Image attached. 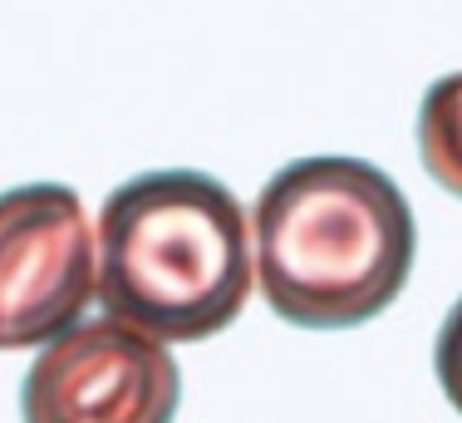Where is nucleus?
Segmentation results:
<instances>
[{
  "instance_id": "obj_1",
  "label": "nucleus",
  "mask_w": 462,
  "mask_h": 423,
  "mask_svg": "<svg viewBox=\"0 0 462 423\" xmlns=\"http://www.w3.org/2000/svg\"><path fill=\"white\" fill-rule=\"evenodd\" d=\"M256 286L271 315L300 330H349L403 296L418 221L383 168L345 153L295 158L251 207Z\"/></svg>"
},
{
  "instance_id": "obj_2",
  "label": "nucleus",
  "mask_w": 462,
  "mask_h": 423,
  "mask_svg": "<svg viewBox=\"0 0 462 423\" xmlns=\"http://www.w3.org/2000/svg\"><path fill=\"white\" fill-rule=\"evenodd\" d=\"M98 306L162 344L222 335L256 286L251 217L192 168L138 173L98 207Z\"/></svg>"
},
{
  "instance_id": "obj_5",
  "label": "nucleus",
  "mask_w": 462,
  "mask_h": 423,
  "mask_svg": "<svg viewBox=\"0 0 462 423\" xmlns=\"http://www.w3.org/2000/svg\"><path fill=\"white\" fill-rule=\"evenodd\" d=\"M418 158L448 197H462V70L428 84L418 104Z\"/></svg>"
},
{
  "instance_id": "obj_3",
  "label": "nucleus",
  "mask_w": 462,
  "mask_h": 423,
  "mask_svg": "<svg viewBox=\"0 0 462 423\" xmlns=\"http://www.w3.org/2000/svg\"><path fill=\"white\" fill-rule=\"evenodd\" d=\"M98 296V241L64 183L0 193V354L40 350Z\"/></svg>"
},
{
  "instance_id": "obj_4",
  "label": "nucleus",
  "mask_w": 462,
  "mask_h": 423,
  "mask_svg": "<svg viewBox=\"0 0 462 423\" xmlns=\"http://www.w3.org/2000/svg\"><path fill=\"white\" fill-rule=\"evenodd\" d=\"M178 404L182 370L168 344L114 315L40 344L20 384L25 423H172Z\"/></svg>"
},
{
  "instance_id": "obj_6",
  "label": "nucleus",
  "mask_w": 462,
  "mask_h": 423,
  "mask_svg": "<svg viewBox=\"0 0 462 423\" xmlns=\"http://www.w3.org/2000/svg\"><path fill=\"white\" fill-rule=\"evenodd\" d=\"M433 374L443 384L448 404L462 414V296L453 300V310L443 315V330H438V344H433Z\"/></svg>"
}]
</instances>
